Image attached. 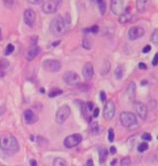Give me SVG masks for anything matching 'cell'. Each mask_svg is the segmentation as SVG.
<instances>
[{"mask_svg":"<svg viewBox=\"0 0 158 166\" xmlns=\"http://www.w3.org/2000/svg\"><path fill=\"white\" fill-rule=\"evenodd\" d=\"M1 166H4V165H1Z\"/></svg>","mask_w":158,"mask_h":166,"instance_id":"obj_53","label":"cell"},{"mask_svg":"<svg viewBox=\"0 0 158 166\" xmlns=\"http://www.w3.org/2000/svg\"><path fill=\"white\" fill-rule=\"evenodd\" d=\"M24 120L26 124L31 125L36 123L38 120V117L31 109H26L23 114Z\"/></svg>","mask_w":158,"mask_h":166,"instance_id":"obj_14","label":"cell"},{"mask_svg":"<svg viewBox=\"0 0 158 166\" xmlns=\"http://www.w3.org/2000/svg\"><path fill=\"white\" fill-rule=\"evenodd\" d=\"M43 69L48 72H58L61 68V62L55 59H47L43 63Z\"/></svg>","mask_w":158,"mask_h":166,"instance_id":"obj_6","label":"cell"},{"mask_svg":"<svg viewBox=\"0 0 158 166\" xmlns=\"http://www.w3.org/2000/svg\"><path fill=\"white\" fill-rule=\"evenodd\" d=\"M116 107L115 104L112 100H109L105 104L103 109V117L105 120H112L115 115Z\"/></svg>","mask_w":158,"mask_h":166,"instance_id":"obj_8","label":"cell"},{"mask_svg":"<svg viewBox=\"0 0 158 166\" xmlns=\"http://www.w3.org/2000/svg\"><path fill=\"white\" fill-rule=\"evenodd\" d=\"M0 148L6 152L15 153L19 150V144L13 135L6 133L0 136Z\"/></svg>","mask_w":158,"mask_h":166,"instance_id":"obj_1","label":"cell"},{"mask_svg":"<svg viewBox=\"0 0 158 166\" xmlns=\"http://www.w3.org/2000/svg\"><path fill=\"white\" fill-rule=\"evenodd\" d=\"M29 164H30V166H37L38 165L37 161L35 160V159H31L29 161Z\"/></svg>","mask_w":158,"mask_h":166,"instance_id":"obj_43","label":"cell"},{"mask_svg":"<svg viewBox=\"0 0 158 166\" xmlns=\"http://www.w3.org/2000/svg\"><path fill=\"white\" fill-rule=\"evenodd\" d=\"M134 107L138 117L142 120H145L148 115V108L146 105L141 102H136Z\"/></svg>","mask_w":158,"mask_h":166,"instance_id":"obj_13","label":"cell"},{"mask_svg":"<svg viewBox=\"0 0 158 166\" xmlns=\"http://www.w3.org/2000/svg\"><path fill=\"white\" fill-rule=\"evenodd\" d=\"M40 91H41V92H42V93L45 92V89H43V88H41V89H40Z\"/></svg>","mask_w":158,"mask_h":166,"instance_id":"obj_50","label":"cell"},{"mask_svg":"<svg viewBox=\"0 0 158 166\" xmlns=\"http://www.w3.org/2000/svg\"><path fill=\"white\" fill-rule=\"evenodd\" d=\"M28 2L33 4H39L43 2V1H28Z\"/></svg>","mask_w":158,"mask_h":166,"instance_id":"obj_46","label":"cell"},{"mask_svg":"<svg viewBox=\"0 0 158 166\" xmlns=\"http://www.w3.org/2000/svg\"><path fill=\"white\" fill-rule=\"evenodd\" d=\"M100 99L102 102H105V100H106V94L103 91H101L100 92Z\"/></svg>","mask_w":158,"mask_h":166,"instance_id":"obj_38","label":"cell"},{"mask_svg":"<svg viewBox=\"0 0 158 166\" xmlns=\"http://www.w3.org/2000/svg\"><path fill=\"white\" fill-rule=\"evenodd\" d=\"M86 108L89 109V111L91 112V111L93 110V107H94V104H93V103L92 102H91V101L88 102L86 103Z\"/></svg>","mask_w":158,"mask_h":166,"instance_id":"obj_39","label":"cell"},{"mask_svg":"<svg viewBox=\"0 0 158 166\" xmlns=\"http://www.w3.org/2000/svg\"><path fill=\"white\" fill-rule=\"evenodd\" d=\"M75 103H76V104L80 108L81 112L82 113V115L85 117L86 115H87L86 113V105L85 103L83 102V101L80 100H76L75 101Z\"/></svg>","mask_w":158,"mask_h":166,"instance_id":"obj_23","label":"cell"},{"mask_svg":"<svg viewBox=\"0 0 158 166\" xmlns=\"http://www.w3.org/2000/svg\"><path fill=\"white\" fill-rule=\"evenodd\" d=\"M16 166H19V165H16Z\"/></svg>","mask_w":158,"mask_h":166,"instance_id":"obj_52","label":"cell"},{"mask_svg":"<svg viewBox=\"0 0 158 166\" xmlns=\"http://www.w3.org/2000/svg\"><path fill=\"white\" fill-rule=\"evenodd\" d=\"M157 139H158V136H157Z\"/></svg>","mask_w":158,"mask_h":166,"instance_id":"obj_51","label":"cell"},{"mask_svg":"<svg viewBox=\"0 0 158 166\" xmlns=\"http://www.w3.org/2000/svg\"><path fill=\"white\" fill-rule=\"evenodd\" d=\"M82 74L85 79L90 80L93 76L94 69L93 64L90 62H86L85 63L82 68Z\"/></svg>","mask_w":158,"mask_h":166,"instance_id":"obj_15","label":"cell"},{"mask_svg":"<svg viewBox=\"0 0 158 166\" xmlns=\"http://www.w3.org/2000/svg\"><path fill=\"white\" fill-rule=\"evenodd\" d=\"M131 164V160L129 157H124L120 160L121 166H128Z\"/></svg>","mask_w":158,"mask_h":166,"instance_id":"obj_33","label":"cell"},{"mask_svg":"<svg viewBox=\"0 0 158 166\" xmlns=\"http://www.w3.org/2000/svg\"><path fill=\"white\" fill-rule=\"evenodd\" d=\"M124 68H123L122 66L119 65L115 69V76L116 77V78L117 80H120L122 78L123 76H124Z\"/></svg>","mask_w":158,"mask_h":166,"instance_id":"obj_25","label":"cell"},{"mask_svg":"<svg viewBox=\"0 0 158 166\" xmlns=\"http://www.w3.org/2000/svg\"><path fill=\"white\" fill-rule=\"evenodd\" d=\"M64 83L69 86H77L80 83V77L75 71H67L63 75Z\"/></svg>","mask_w":158,"mask_h":166,"instance_id":"obj_4","label":"cell"},{"mask_svg":"<svg viewBox=\"0 0 158 166\" xmlns=\"http://www.w3.org/2000/svg\"><path fill=\"white\" fill-rule=\"evenodd\" d=\"M115 138V134H114V131L113 128H110L108 130V139L109 142L112 143L114 142Z\"/></svg>","mask_w":158,"mask_h":166,"instance_id":"obj_32","label":"cell"},{"mask_svg":"<svg viewBox=\"0 0 158 166\" xmlns=\"http://www.w3.org/2000/svg\"><path fill=\"white\" fill-rule=\"evenodd\" d=\"M15 50V47L12 44V43H8L7 45L6 46V48H5V50H4V54L6 55V56H9V55H11L14 51Z\"/></svg>","mask_w":158,"mask_h":166,"instance_id":"obj_28","label":"cell"},{"mask_svg":"<svg viewBox=\"0 0 158 166\" xmlns=\"http://www.w3.org/2000/svg\"><path fill=\"white\" fill-rule=\"evenodd\" d=\"M145 34V30L141 26H132L128 31V37L131 40H135L142 37Z\"/></svg>","mask_w":158,"mask_h":166,"instance_id":"obj_9","label":"cell"},{"mask_svg":"<svg viewBox=\"0 0 158 166\" xmlns=\"http://www.w3.org/2000/svg\"><path fill=\"white\" fill-rule=\"evenodd\" d=\"M99 30H100L99 26L97 25H92V27H90V28L86 29L85 32H87V33L92 32V33H96L98 32Z\"/></svg>","mask_w":158,"mask_h":166,"instance_id":"obj_30","label":"cell"},{"mask_svg":"<svg viewBox=\"0 0 158 166\" xmlns=\"http://www.w3.org/2000/svg\"><path fill=\"white\" fill-rule=\"evenodd\" d=\"M111 3V11L114 14L120 16L126 12V8H124V3L123 1L113 0Z\"/></svg>","mask_w":158,"mask_h":166,"instance_id":"obj_11","label":"cell"},{"mask_svg":"<svg viewBox=\"0 0 158 166\" xmlns=\"http://www.w3.org/2000/svg\"><path fill=\"white\" fill-rule=\"evenodd\" d=\"M108 155V151L106 148H101L99 150V158L100 163H103L106 160Z\"/></svg>","mask_w":158,"mask_h":166,"instance_id":"obj_22","label":"cell"},{"mask_svg":"<svg viewBox=\"0 0 158 166\" xmlns=\"http://www.w3.org/2000/svg\"><path fill=\"white\" fill-rule=\"evenodd\" d=\"M116 163H117V159H114V160L111 162V165L112 166H114L115 164H116Z\"/></svg>","mask_w":158,"mask_h":166,"instance_id":"obj_48","label":"cell"},{"mask_svg":"<svg viewBox=\"0 0 158 166\" xmlns=\"http://www.w3.org/2000/svg\"><path fill=\"white\" fill-rule=\"evenodd\" d=\"M97 3L99 7V10L100 11V13L101 15H104L106 13V4L105 3L104 1H101V0H99L97 1Z\"/></svg>","mask_w":158,"mask_h":166,"instance_id":"obj_26","label":"cell"},{"mask_svg":"<svg viewBox=\"0 0 158 166\" xmlns=\"http://www.w3.org/2000/svg\"><path fill=\"white\" fill-rule=\"evenodd\" d=\"M110 152L112 154H114L116 153L117 152V150H116V148L114 146H112L111 147H110Z\"/></svg>","mask_w":158,"mask_h":166,"instance_id":"obj_42","label":"cell"},{"mask_svg":"<svg viewBox=\"0 0 158 166\" xmlns=\"http://www.w3.org/2000/svg\"><path fill=\"white\" fill-rule=\"evenodd\" d=\"M99 113H100V109L98 108L95 109L93 112L94 117H98V116L99 115Z\"/></svg>","mask_w":158,"mask_h":166,"instance_id":"obj_41","label":"cell"},{"mask_svg":"<svg viewBox=\"0 0 158 166\" xmlns=\"http://www.w3.org/2000/svg\"><path fill=\"white\" fill-rule=\"evenodd\" d=\"M52 166H67V164L64 159L62 158H56L52 162Z\"/></svg>","mask_w":158,"mask_h":166,"instance_id":"obj_24","label":"cell"},{"mask_svg":"<svg viewBox=\"0 0 158 166\" xmlns=\"http://www.w3.org/2000/svg\"><path fill=\"white\" fill-rule=\"evenodd\" d=\"M82 136L78 133H75L67 136L64 140V145L67 148H72L81 143Z\"/></svg>","mask_w":158,"mask_h":166,"instance_id":"obj_7","label":"cell"},{"mask_svg":"<svg viewBox=\"0 0 158 166\" xmlns=\"http://www.w3.org/2000/svg\"><path fill=\"white\" fill-rule=\"evenodd\" d=\"M91 133L95 135H97L100 132V127L97 121H94L91 125Z\"/></svg>","mask_w":158,"mask_h":166,"instance_id":"obj_27","label":"cell"},{"mask_svg":"<svg viewBox=\"0 0 158 166\" xmlns=\"http://www.w3.org/2000/svg\"><path fill=\"white\" fill-rule=\"evenodd\" d=\"M142 138L145 141H150L152 139V136L151 135L150 133H145L142 136Z\"/></svg>","mask_w":158,"mask_h":166,"instance_id":"obj_35","label":"cell"},{"mask_svg":"<svg viewBox=\"0 0 158 166\" xmlns=\"http://www.w3.org/2000/svg\"><path fill=\"white\" fill-rule=\"evenodd\" d=\"M3 39V36H2V32H1V28H0V41H1Z\"/></svg>","mask_w":158,"mask_h":166,"instance_id":"obj_49","label":"cell"},{"mask_svg":"<svg viewBox=\"0 0 158 166\" xmlns=\"http://www.w3.org/2000/svg\"><path fill=\"white\" fill-rule=\"evenodd\" d=\"M36 19V13L32 9H27L24 13V21L26 25L32 28Z\"/></svg>","mask_w":158,"mask_h":166,"instance_id":"obj_12","label":"cell"},{"mask_svg":"<svg viewBox=\"0 0 158 166\" xmlns=\"http://www.w3.org/2000/svg\"><path fill=\"white\" fill-rule=\"evenodd\" d=\"M131 15H130L129 11L126 9V12L119 16V21L120 23L124 24V23L128 22L131 19Z\"/></svg>","mask_w":158,"mask_h":166,"instance_id":"obj_21","label":"cell"},{"mask_svg":"<svg viewBox=\"0 0 158 166\" xmlns=\"http://www.w3.org/2000/svg\"><path fill=\"white\" fill-rule=\"evenodd\" d=\"M151 40L153 43L156 45L158 44V29H156L151 36Z\"/></svg>","mask_w":158,"mask_h":166,"instance_id":"obj_29","label":"cell"},{"mask_svg":"<svg viewBox=\"0 0 158 166\" xmlns=\"http://www.w3.org/2000/svg\"><path fill=\"white\" fill-rule=\"evenodd\" d=\"M10 66V62L7 59L2 58L0 60V76L3 77L5 74V71Z\"/></svg>","mask_w":158,"mask_h":166,"instance_id":"obj_19","label":"cell"},{"mask_svg":"<svg viewBox=\"0 0 158 166\" xmlns=\"http://www.w3.org/2000/svg\"><path fill=\"white\" fill-rule=\"evenodd\" d=\"M121 124L127 128L134 127L137 124V119L134 113L130 112H123L119 115Z\"/></svg>","mask_w":158,"mask_h":166,"instance_id":"obj_3","label":"cell"},{"mask_svg":"<svg viewBox=\"0 0 158 166\" xmlns=\"http://www.w3.org/2000/svg\"><path fill=\"white\" fill-rule=\"evenodd\" d=\"M40 51V48L37 46H32L27 52L26 59L28 61H32L35 58Z\"/></svg>","mask_w":158,"mask_h":166,"instance_id":"obj_16","label":"cell"},{"mask_svg":"<svg viewBox=\"0 0 158 166\" xmlns=\"http://www.w3.org/2000/svg\"><path fill=\"white\" fill-rule=\"evenodd\" d=\"M148 83V82L147 80H143V81H141V85H142V86H145V85H146Z\"/></svg>","mask_w":158,"mask_h":166,"instance_id":"obj_47","label":"cell"},{"mask_svg":"<svg viewBox=\"0 0 158 166\" xmlns=\"http://www.w3.org/2000/svg\"><path fill=\"white\" fill-rule=\"evenodd\" d=\"M61 1H48L42 6V10L46 14L55 13L61 3Z\"/></svg>","mask_w":158,"mask_h":166,"instance_id":"obj_10","label":"cell"},{"mask_svg":"<svg viewBox=\"0 0 158 166\" xmlns=\"http://www.w3.org/2000/svg\"><path fill=\"white\" fill-rule=\"evenodd\" d=\"M152 65L154 66L158 65V52L154 55L153 57V59L152 60Z\"/></svg>","mask_w":158,"mask_h":166,"instance_id":"obj_36","label":"cell"},{"mask_svg":"<svg viewBox=\"0 0 158 166\" xmlns=\"http://www.w3.org/2000/svg\"><path fill=\"white\" fill-rule=\"evenodd\" d=\"M149 1H143V0H138L136 1V7L139 13H143L145 12L148 7Z\"/></svg>","mask_w":158,"mask_h":166,"instance_id":"obj_18","label":"cell"},{"mask_svg":"<svg viewBox=\"0 0 158 166\" xmlns=\"http://www.w3.org/2000/svg\"><path fill=\"white\" fill-rule=\"evenodd\" d=\"M151 50V47L150 45H147L146 46H145L142 50V51L143 54H148L150 52Z\"/></svg>","mask_w":158,"mask_h":166,"instance_id":"obj_37","label":"cell"},{"mask_svg":"<svg viewBox=\"0 0 158 166\" xmlns=\"http://www.w3.org/2000/svg\"><path fill=\"white\" fill-rule=\"evenodd\" d=\"M71 110L67 105L60 107L56 113V121L58 124H64L71 114Z\"/></svg>","mask_w":158,"mask_h":166,"instance_id":"obj_5","label":"cell"},{"mask_svg":"<svg viewBox=\"0 0 158 166\" xmlns=\"http://www.w3.org/2000/svg\"><path fill=\"white\" fill-rule=\"evenodd\" d=\"M61 42V40H58V41H56V42H52V47H56L58 46V45L60 44Z\"/></svg>","mask_w":158,"mask_h":166,"instance_id":"obj_45","label":"cell"},{"mask_svg":"<svg viewBox=\"0 0 158 166\" xmlns=\"http://www.w3.org/2000/svg\"><path fill=\"white\" fill-rule=\"evenodd\" d=\"M82 46L84 48L89 50L91 48V42H90V40L87 39H83L82 40Z\"/></svg>","mask_w":158,"mask_h":166,"instance_id":"obj_34","label":"cell"},{"mask_svg":"<svg viewBox=\"0 0 158 166\" xmlns=\"http://www.w3.org/2000/svg\"><path fill=\"white\" fill-rule=\"evenodd\" d=\"M126 92L128 95V98L130 99L131 100L134 99L136 94V85L134 82L132 81L129 83V84L127 86Z\"/></svg>","mask_w":158,"mask_h":166,"instance_id":"obj_17","label":"cell"},{"mask_svg":"<svg viewBox=\"0 0 158 166\" xmlns=\"http://www.w3.org/2000/svg\"><path fill=\"white\" fill-rule=\"evenodd\" d=\"M86 166H95L94 165V162L92 159H89L86 161Z\"/></svg>","mask_w":158,"mask_h":166,"instance_id":"obj_44","label":"cell"},{"mask_svg":"<svg viewBox=\"0 0 158 166\" xmlns=\"http://www.w3.org/2000/svg\"><path fill=\"white\" fill-rule=\"evenodd\" d=\"M138 67L140 69H147V65L143 62H140L138 63Z\"/></svg>","mask_w":158,"mask_h":166,"instance_id":"obj_40","label":"cell"},{"mask_svg":"<svg viewBox=\"0 0 158 166\" xmlns=\"http://www.w3.org/2000/svg\"><path fill=\"white\" fill-rule=\"evenodd\" d=\"M69 25L63 17L59 15L56 16L51 21L49 24V31L55 36H62L67 31Z\"/></svg>","mask_w":158,"mask_h":166,"instance_id":"obj_2","label":"cell"},{"mask_svg":"<svg viewBox=\"0 0 158 166\" xmlns=\"http://www.w3.org/2000/svg\"><path fill=\"white\" fill-rule=\"evenodd\" d=\"M149 147V145L147 143L143 142L140 144L138 147V151L140 153H143L144 151H146Z\"/></svg>","mask_w":158,"mask_h":166,"instance_id":"obj_31","label":"cell"},{"mask_svg":"<svg viewBox=\"0 0 158 166\" xmlns=\"http://www.w3.org/2000/svg\"><path fill=\"white\" fill-rule=\"evenodd\" d=\"M63 93V91L62 89H61L58 87H53L50 89L48 94V96L50 98H56L58 95H60Z\"/></svg>","mask_w":158,"mask_h":166,"instance_id":"obj_20","label":"cell"}]
</instances>
